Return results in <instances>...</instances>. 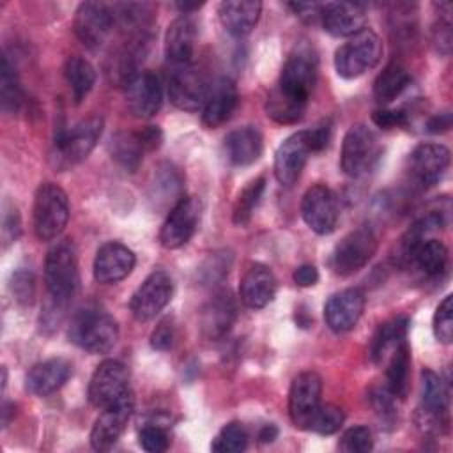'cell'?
I'll return each mask as SVG.
<instances>
[{
    "label": "cell",
    "instance_id": "obj_12",
    "mask_svg": "<svg viewBox=\"0 0 453 453\" xmlns=\"http://www.w3.org/2000/svg\"><path fill=\"white\" fill-rule=\"evenodd\" d=\"M202 214V203L196 196H182L168 212L159 241L165 248L175 250L184 246L196 232Z\"/></svg>",
    "mask_w": 453,
    "mask_h": 453
},
{
    "label": "cell",
    "instance_id": "obj_50",
    "mask_svg": "<svg viewBox=\"0 0 453 453\" xmlns=\"http://www.w3.org/2000/svg\"><path fill=\"white\" fill-rule=\"evenodd\" d=\"M2 235L5 242H12L19 235V218L14 209L4 212V223H2Z\"/></svg>",
    "mask_w": 453,
    "mask_h": 453
},
{
    "label": "cell",
    "instance_id": "obj_46",
    "mask_svg": "<svg viewBox=\"0 0 453 453\" xmlns=\"http://www.w3.org/2000/svg\"><path fill=\"white\" fill-rule=\"evenodd\" d=\"M11 290H12L18 303L30 304L32 299H34V294H35L34 274L30 271H25V269L16 271L11 278Z\"/></svg>",
    "mask_w": 453,
    "mask_h": 453
},
{
    "label": "cell",
    "instance_id": "obj_5",
    "mask_svg": "<svg viewBox=\"0 0 453 453\" xmlns=\"http://www.w3.org/2000/svg\"><path fill=\"white\" fill-rule=\"evenodd\" d=\"M380 154L375 133L365 124H354L343 136L340 166L349 177H361L375 168Z\"/></svg>",
    "mask_w": 453,
    "mask_h": 453
},
{
    "label": "cell",
    "instance_id": "obj_25",
    "mask_svg": "<svg viewBox=\"0 0 453 453\" xmlns=\"http://www.w3.org/2000/svg\"><path fill=\"white\" fill-rule=\"evenodd\" d=\"M196 41V23L191 16L180 14L175 18L165 35V55L170 65L191 64Z\"/></svg>",
    "mask_w": 453,
    "mask_h": 453
},
{
    "label": "cell",
    "instance_id": "obj_44",
    "mask_svg": "<svg viewBox=\"0 0 453 453\" xmlns=\"http://www.w3.org/2000/svg\"><path fill=\"white\" fill-rule=\"evenodd\" d=\"M373 448V437L368 426L357 425L343 432L340 441V449L347 453H366Z\"/></svg>",
    "mask_w": 453,
    "mask_h": 453
},
{
    "label": "cell",
    "instance_id": "obj_53",
    "mask_svg": "<svg viewBox=\"0 0 453 453\" xmlns=\"http://www.w3.org/2000/svg\"><path fill=\"white\" fill-rule=\"evenodd\" d=\"M451 126V117L449 113H439L435 115L434 119H430L428 122V131L430 133H442V131H448Z\"/></svg>",
    "mask_w": 453,
    "mask_h": 453
},
{
    "label": "cell",
    "instance_id": "obj_33",
    "mask_svg": "<svg viewBox=\"0 0 453 453\" xmlns=\"http://www.w3.org/2000/svg\"><path fill=\"white\" fill-rule=\"evenodd\" d=\"M407 331H409L407 317H396L389 322L380 324V327L377 329L372 340V347H370L372 359L375 363H382L384 359H388L396 347L407 342Z\"/></svg>",
    "mask_w": 453,
    "mask_h": 453
},
{
    "label": "cell",
    "instance_id": "obj_27",
    "mask_svg": "<svg viewBox=\"0 0 453 453\" xmlns=\"http://www.w3.org/2000/svg\"><path fill=\"white\" fill-rule=\"evenodd\" d=\"M73 373V366L69 361L62 357L46 359L42 363L34 365L25 379V386L32 395L48 396L58 391Z\"/></svg>",
    "mask_w": 453,
    "mask_h": 453
},
{
    "label": "cell",
    "instance_id": "obj_2",
    "mask_svg": "<svg viewBox=\"0 0 453 453\" xmlns=\"http://www.w3.org/2000/svg\"><path fill=\"white\" fill-rule=\"evenodd\" d=\"M32 212L37 239H57L69 221V200L65 191L53 182H42L35 191Z\"/></svg>",
    "mask_w": 453,
    "mask_h": 453
},
{
    "label": "cell",
    "instance_id": "obj_36",
    "mask_svg": "<svg viewBox=\"0 0 453 453\" xmlns=\"http://www.w3.org/2000/svg\"><path fill=\"white\" fill-rule=\"evenodd\" d=\"M64 76L76 104H80L87 97L96 83V69L88 60L80 55L67 57L64 64Z\"/></svg>",
    "mask_w": 453,
    "mask_h": 453
},
{
    "label": "cell",
    "instance_id": "obj_17",
    "mask_svg": "<svg viewBox=\"0 0 453 453\" xmlns=\"http://www.w3.org/2000/svg\"><path fill=\"white\" fill-rule=\"evenodd\" d=\"M115 25V14L106 4L83 2L74 14V34L90 50L99 48Z\"/></svg>",
    "mask_w": 453,
    "mask_h": 453
},
{
    "label": "cell",
    "instance_id": "obj_4",
    "mask_svg": "<svg viewBox=\"0 0 453 453\" xmlns=\"http://www.w3.org/2000/svg\"><path fill=\"white\" fill-rule=\"evenodd\" d=\"M69 338L80 349L92 354H104L119 340V326L104 311L81 310L69 326Z\"/></svg>",
    "mask_w": 453,
    "mask_h": 453
},
{
    "label": "cell",
    "instance_id": "obj_13",
    "mask_svg": "<svg viewBox=\"0 0 453 453\" xmlns=\"http://www.w3.org/2000/svg\"><path fill=\"white\" fill-rule=\"evenodd\" d=\"M173 281L168 273L154 271L131 296L129 310L133 317L140 322L152 320L172 299Z\"/></svg>",
    "mask_w": 453,
    "mask_h": 453
},
{
    "label": "cell",
    "instance_id": "obj_42",
    "mask_svg": "<svg viewBox=\"0 0 453 453\" xmlns=\"http://www.w3.org/2000/svg\"><path fill=\"white\" fill-rule=\"evenodd\" d=\"M343 419H345V414L340 407H336L333 403H320V407L311 421L310 430L317 432L320 435H331L342 428Z\"/></svg>",
    "mask_w": 453,
    "mask_h": 453
},
{
    "label": "cell",
    "instance_id": "obj_9",
    "mask_svg": "<svg viewBox=\"0 0 453 453\" xmlns=\"http://www.w3.org/2000/svg\"><path fill=\"white\" fill-rule=\"evenodd\" d=\"M166 90L173 106L184 111H196L203 106L209 85L191 62L184 65H170Z\"/></svg>",
    "mask_w": 453,
    "mask_h": 453
},
{
    "label": "cell",
    "instance_id": "obj_7",
    "mask_svg": "<svg viewBox=\"0 0 453 453\" xmlns=\"http://www.w3.org/2000/svg\"><path fill=\"white\" fill-rule=\"evenodd\" d=\"M103 126V119L99 115H92L81 119L71 129L62 131L55 140L58 161L64 165H76L85 159L99 142Z\"/></svg>",
    "mask_w": 453,
    "mask_h": 453
},
{
    "label": "cell",
    "instance_id": "obj_49",
    "mask_svg": "<svg viewBox=\"0 0 453 453\" xmlns=\"http://www.w3.org/2000/svg\"><path fill=\"white\" fill-rule=\"evenodd\" d=\"M329 136H331L329 122H322V124L308 129V138H310V143H311V150L319 152V150L326 149V145L329 143Z\"/></svg>",
    "mask_w": 453,
    "mask_h": 453
},
{
    "label": "cell",
    "instance_id": "obj_51",
    "mask_svg": "<svg viewBox=\"0 0 453 453\" xmlns=\"http://www.w3.org/2000/svg\"><path fill=\"white\" fill-rule=\"evenodd\" d=\"M292 278H294L296 285H299V287H311L319 281V271L311 264H303L294 271Z\"/></svg>",
    "mask_w": 453,
    "mask_h": 453
},
{
    "label": "cell",
    "instance_id": "obj_20",
    "mask_svg": "<svg viewBox=\"0 0 453 453\" xmlns=\"http://www.w3.org/2000/svg\"><path fill=\"white\" fill-rule=\"evenodd\" d=\"M126 101L131 115L154 117L163 104V87L152 71H140L126 81Z\"/></svg>",
    "mask_w": 453,
    "mask_h": 453
},
{
    "label": "cell",
    "instance_id": "obj_30",
    "mask_svg": "<svg viewBox=\"0 0 453 453\" xmlns=\"http://www.w3.org/2000/svg\"><path fill=\"white\" fill-rule=\"evenodd\" d=\"M234 320H235V304L228 294L221 292L214 296L202 310V315H200L202 333L211 340L223 338L234 326Z\"/></svg>",
    "mask_w": 453,
    "mask_h": 453
},
{
    "label": "cell",
    "instance_id": "obj_31",
    "mask_svg": "<svg viewBox=\"0 0 453 453\" xmlns=\"http://www.w3.org/2000/svg\"><path fill=\"white\" fill-rule=\"evenodd\" d=\"M182 175L180 172L170 165L163 163L157 166L154 173V180L150 184V200L157 209L175 205L184 195H182Z\"/></svg>",
    "mask_w": 453,
    "mask_h": 453
},
{
    "label": "cell",
    "instance_id": "obj_21",
    "mask_svg": "<svg viewBox=\"0 0 453 453\" xmlns=\"http://www.w3.org/2000/svg\"><path fill=\"white\" fill-rule=\"evenodd\" d=\"M365 310V294L359 288H345L333 294L324 306V319L331 331L347 333L361 319Z\"/></svg>",
    "mask_w": 453,
    "mask_h": 453
},
{
    "label": "cell",
    "instance_id": "obj_43",
    "mask_svg": "<svg viewBox=\"0 0 453 453\" xmlns=\"http://www.w3.org/2000/svg\"><path fill=\"white\" fill-rule=\"evenodd\" d=\"M434 334L435 338L448 345L453 340V304H451V296H446L435 313H434Z\"/></svg>",
    "mask_w": 453,
    "mask_h": 453
},
{
    "label": "cell",
    "instance_id": "obj_48",
    "mask_svg": "<svg viewBox=\"0 0 453 453\" xmlns=\"http://www.w3.org/2000/svg\"><path fill=\"white\" fill-rule=\"evenodd\" d=\"M175 329L170 319H163L150 334V345L156 350H168L173 345Z\"/></svg>",
    "mask_w": 453,
    "mask_h": 453
},
{
    "label": "cell",
    "instance_id": "obj_14",
    "mask_svg": "<svg viewBox=\"0 0 453 453\" xmlns=\"http://www.w3.org/2000/svg\"><path fill=\"white\" fill-rule=\"evenodd\" d=\"M317 73H319V62L315 53L310 48L301 46L287 57L281 67V76L278 85L285 92L308 101L317 83Z\"/></svg>",
    "mask_w": 453,
    "mask_h": 453
},
{
    "label": "cell",
    "instance_id": "obj_16",
    "mask_svg": "<svg viewBox=\"0 0 453 453\" xmlns=\"http://www.w3.org/2000/svg\"><path fill=\"white\" fill-rule=\"evenodd\" d=\"M449 166V150L441 143H419L407 157V173L421 186L437 184Z\"/></svg>",
    "mask_w": 453,
    "mask_h": 453
},
{
    "label": "cell",
    "instance_id": "obj_38",
    "mask_svg": "<svg viewBox=\"0 0 453 453\" xmlns=\"http://www.w3.org/2000/svg\"><path fill=\"white\" fill-rule=\"evenodd\" d=\"M412 264H416L425 274L437 276L448 265V248L439 239H425L412 255Z\"/></svg>",
    "mask_w": 453,
    "mask_h": 453
},
{
    "label": "cell",
    "instance_id": "obj_52",
    "mask_svg": "<svg viewBox=\"0 0 453 453\" xmlns=\"http://www.w3.org/2000/svg\"><path fill=\"white\" fill-rule=\"evenodd\" d=\"M288 7H290L299 18L308 19V21H313V19H320L324 4H288Z\"/></svg>",
    "mask_w": 453,
    "mask_h": 453
},
{
    "label": "cell",
    "instance_id": "obj_45",
    "mask_svg": "<svg viewBox=\"0 0 453 453\" xmlns=\"http://www.w3.org/2000/svg\"><path fill=\"white\" fill-rule=\"evenodd\" d=\"M140 446L149 453H161L168 448V434L157 425H147L138 432Z\"/></svg>",
    "mask_w": 453,
    "mask_h": 453
},
{
    "label": "cell",
    "instance_id": "obj_24",
    "mask_svg": "<svg viewBox=\"0 0 453 453\" xmlns=\"http://www.w3.org/2000/svg\"><path fill=\"white\" fill-rule=\"evenodd\" d=\"M320 21L327 34L334 37H352L366 28V12L359 4L329 2L322 7Z\"/></svg>",
    "mask_w": 453,
    "mask_h": 453
},
{
    "label": "cell",
    "instance_id": "obj_54",
    "mask_svg": "<svg viewBox=\"0 0 453 453\" xmlns=\"http://www.w3.org/2000/svg\"><path fill=\"white\" fill-rule=\"evenodd\" d=\"M274 437H276V428H274L273 425H267V426L260 432V439H262L264 442H271Z\"/></svg>",
    "mask_w": 453,
    "mask_h": 453
},
{
    "label": "cell",
    "instance_id": "obj_19",
    "mask_svg": "<svg viewBox=\"0 0 453 453\" xmlns=\"http://www.w3.org/2000/svg\"><path fill=\"white\" fill-rule=\"evenodd\" d=\"M448 388L441 375L425 368L421 372V398L419 418L421 425L428 430H439L448 425Z\"/></svg>",
    "mask_w": 453,
    "mask_h": 453
},
{
    "label": "cell",
    "instance_id": "obj_11",
    "mask_svg": "<svg viewBox=\"0 0 453 453\" xmlns=\"http://www.w3.org/2000/svg\"><path fill=\"white\" fill-rule=\"evenodd\" d=\"M134 409V396L127 391L115 403L101 409V414L94 421L90 430V444L96 451H106L117 444L124 434Z\"/></svg>",
    "mask_w": 453,
    "mask_h": 453
},
{
    "label": "cell",
    "instance_id": "obj_18",
    "mask_svg": "<svg viewBox=\"0 0 453 453\" xmlns=\"http://www.w3.org/2000/svg\"><path fill=\"white\" fill-rule=\"evenodd\" d=\"M311 152L313 150L308 138V131H297L290 134L274 154L276 180L285 188L294 186L301 177Z\"/></svg>",
    "mask_w": 453,
    "mask_h": 453
},
{
    "label": "cell",
    "instance_id": "obj_15",
    "mask_svg": "<svg viewBox=\"0 0 453 453\" xmlns=\"http://www.w3.org/2000/svg\"><path fill=\"white\" fill-rule=\"evenodd\" d=\"M301 214L304 223L319 235H327L336 228L340 211L334 193L324 186L315 184L306 189L301 202Z\"/></svg>",
    "mask_w": 453,
    "mask_h": 453
},
{
    "label": "cell",
    "instance_id": "obj_29",
    "mask_svg": "<svg viewBox=\"0 0 453 453\" xmlns=\"http://www.w3.org/2000/svg\"><path fill=\"white\" fill-rule=\"evenodd\" d=\"M226 159L235 166H248L255 163L264 149L262 133L255 126H242L232 129L223 142Z\"/></svg>",
    "mask_w": 453,
    "mask_h": 453
},
{
    "label": "cell",
    "instance_id": "obj_26",
    "mask_svg": "<svg viewBox=\"0 0 453 453\" xmlns=\"http://www.w3.org/2000/svg\"><path fill=\"white\" fill-rule=\"evenodd\" d=\"M274 294L276 278L273 271L264 264L250 265L239 283L241 301L251 310H260L274 299Z\"/></svg>",
    "mask_w": 453,
    "mask_h": 453
},
{
    "label": "cell",
    "instance_id": "obj_23",
    "mask_svg": "<svg viewBox=\"0 0 453 453\" xmlns=\"http://www.w3.org/2000/svg\"><path fill=\"white\" fill-rule=\"evenodd\" d=\"M239 103L237 87L230 78H218L209 85L203 106H202V122L205 127L214 129L223 126Z\"/></svg>",
    "mask_w": 453,
    "mask_h": 453
},
{
    "label": "cell",
    "instance_id": "obj_39",
    "mask_svg": "<svg viewBox=\"0 0 453 453\" xmlns=\"http://www.w3.org/2000/svg\"><path fill=\"white\" fill-rule=\"evenodd\" d=\"M265 189V179L264 177H257L253 180H250L242 191L239 193L237 200H235V205H234V223L237 226H244L250 223L260 198H262V193Z\"/></svg>",
    "mask_w": 453,
    "mask_h": 453
},
{
    "label": "cell",
    "instance_id": "obj_35",
    "mask_svg": "<svg viewBox=\"0 0 453 453\" xmlns=\"http://www.w3.org/2000/svg\"><path fill=\"white\" fill-rule=\"evenodd\" d=\"M411 81H412V78H411L409 71L403 65L391 62L375 78L373 96L380 104H388V103L395 101L411 85Z\"/></svg>",
    "mask_w": 453,
    "mask_h": 453
},
{
    "label": "cell",
    "instance_id": "obj_1",
    "mask_svg": "<svg viewBox=\"0 0 453 453\" xmlns=\"http://www.w3.org/2000/svg\"><path fill=\"white\" fill-rule=\"evenodd\" d=\"M44 281L51 301L62 308L74 297L80 274L76 251L71 241H58L50 248L44 260Z\"/></svg>",
    "mask_w": 453,
    "mask_h": 453
},
{
    "label": "cell",
    "instance_id": "obj_8",
    "mask_svg": "<svg viewBox=\"0 0 453 453\" xmlns=\"http://www.w3.org/2000/svg\"><path fill=\"white\" fill-rule=\"evenodd\" d=\"M322 379L315 372H303L294 377L288 391L290 421L299 430H310L311 421L320 407Z\"/></svg>",
    "mask_w": 453,
    "mask_h": 453
},
{
    "label": "cell",
    "instance_id": "obj_6",
    "mask_svg": "<svg viewBox=\"0 0 453 453\" xmlns=\"http://www.w3.org/2000/svg\"><path fill=\"white\" fill-rule=\"evenodd\" d=\"M377 251V235L372 226L361 225L349 232L331 255V267L336 274L350 276L363 269Z\"/></svg>",
    "mask_w": 453,
    "mask_h": 453
},
{
    "label": "cell",
    "instance_id": "obj_10",
    "mask_svg": "<svg viewBox=\"0 0 453 453\" xmlns=\"http://www.w3.org/2000/svg\"><path fill=\"white\" fill-rule=\"evenodd\" d=\"M129 389V370L117 359H104L94 370L88 382V400L104 409L120 400Z\"/></svg>",
    "mask_w": 453,
    "mask_h": 453
},
{
    "label": "cell",
    "instance_id": "obj_28",
    "mask_svg": "<svg viewBox=\"0 0 453 453\" xmlns=\"http://www.w3.org/2000/svg\"><path fill=\"white\" fill-rule=\"evenodd\" d=\"M262 4L257 0H228L218 5L223 28L234 37L248 35L258 23Z\"/></svg>",
    "mask_w": 453,
    "mask_h": 453
},
{
    "label": "cell",
    "instance_id": "obj_3",
    "mask_svg": "<svg viewBox=\"0 0 453 453\" xmlns=\"http://www.w3.org/2000/svg\"><path fill=\"white\" fill-rule=\"evenodd\" d=\"M382 57V42L379 35L363 28L356 35L349 37L334 53V69L338 76L354 80L379 64Z\"/></svg>",
    "mask_w": 453,
    "mask_h": 453
},
{
    "label": "cell",
    "instance_id": "obj_37",
    "mask_svg": "<svg viewBox=\"0 0 453 453\" xmlns=\"http://www.w3.org/2000/svg\"><path fill=\"white\" fill-rule=\"evenodd\" d=\"M409 373H411V350L407 342L396 347L388 357L386 380L388 391L391 396L405 398L409 389Z\"/></svg>",
    "mask_w": 453,
    "mask_h": 453
},
{
    "label": "cell",
    "instance_id": "obj_47",
    "mask_svg": "<svg viewBox=\"0 0 453 453\" xmlns=\"http://www.w3.org/2000/svg\"><path fill=\"white\" fill-rule=\"evenodd\" d=\"M372 120L382 127V129H393L402 127L409 122V117L403 110H389V108H379L373 111Z\"/></svg>",
    "mask_w": 453,
    "mask_h": 453
},
{
    "label": "cell",
    "instance_id": "obj_40",
    "mask_svg": "<svg viewBox=\"0 0 453 453\" xmlns=\"http://www.w3.org/2000/svg\"><path fill=\"white\" fill-rule=\"evenodd\" d=\"M0 99H2V110L7 113H14L19 110L23 103V92L19 80L14 73V67L11 65L9 58H2V74H0Z\"/></svg>",
    "mask_w": 453,
    "mask_h": 453
},
{
    "label": "cell",
    "instance_id": "obj_34",
    "mask_svg": "<svg viewBox=\"0 0 453 453\" xmlns=\"http://www.w3.org/2000/svg\"><path fill=\"white\" fill-rule=\"evenodd\" d=\"M108 149H110V154L111 157L126 170L129 172H134L142 159H143V154L147 152L143 142H142V136H140V131H119L111 136L110 143H108Z\"/></svg>",
    "mask_w": 453,
    "mask_h": 453
},
{
    "label": "cell",
    "instance_id": "obj_22",
    "mask_svg": "<svg viewBox=\"0 0 453 453\" xmlns=\"http://www.w3.org/2000/svg\"><path fill=\"white\" fill-rule=\"evenodd\" d=\"M136 264L134 253L122 242L103 244L94 258V278L99 283L111 285L127 278Z\"/></svg>",
    "mask_w": 453,
    "mask_h": 453
},
{
    "label": "cell",
    "instance_id": "obj_32",
    "mask_svg": "<svg viewBox=\"0 0 453 453\" xmlns=\"http://www.w3.org/2000/svg\"><path fill=\"white\" fill-rule=\"evenodd\" d=\"M306 99H299L288 92H285L280 85H276L267 99H265V113L271 120L281 126L297 124L306 111Z\"/></svg>",
    "mask_w": 453,
    "mask_h": 453
},
{
    "label": "cell",
    "instance_id": "obj_41",
    "mask_svg": "<svg viewBox=\"0 0 453 453\" xmlns=\"http://www.w3.org/2000/svg\"><path fill=\"white\" fill-rule=\"evenodd\" d=\"M246 446H248V432L244 425L239 421H230L218 432V435L211 444V449L218 453H239V451H244Z\"/></svg>",
    "mask_w": 453,
    "mask_h": 453
}]
</instances>
